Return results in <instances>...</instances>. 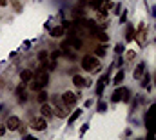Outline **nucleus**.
<instances>
[{"label": "nucleus", "mask_w": 156, "mask_h": 140, "mask_svg": "<svg viewBox=\"0 0 156 140\" xmlns=\"http://www.w3.org/2000/svg\"><path fill=\"white\" fill-rule=\"evenodd\" d=\"M49 84V73L47 69H44V68H38V69L33 73V80H31V89L33 91H40V89H44L45 86Z\"/></svg>", "instance_id": "f257e3e1"}, {"label": "nucleus", "mask_w": 156, "mask_h": 140, "mask_svg": "<svg viewBox=\"0 0 156 140\" xmlns=\"http://www.w3.org/2000/svg\"><path fill=\"white\" fill-rule=\"evenodd\" d=\"M51 102H53V109H55V115H56V116H60V118H66V116H67V105L64 104L62 97L53 95Z\"/></svg>", "instance_id": "f03ea898"}, {"label": "nucleus", "mask_w": 156, "mask_h": 140, "mask_svg": "<svg viewBox=\"0 0 156 140\" xmlns=\"http://www.w3.org/2000/svg\"><path fill=\"white\" fill-rule=\"evenodd\" d=\"M82 68H83L85 71H89V73H93V71H98L102 66H100V60H98L96 57L85 55V57L82 58Z\"/></svg>", "instance_id": "7ed1b4c3"}, {"label": "nucleus", "mask_w": 156, "mask_h": 140, "mask_svg": "<svg viewBox=\"0 0 156 140\" xmlns=\"http://www.w3.org/2000/svg\"><path fill=\"white\" fill-rule=\"evenodd\" d=\"M111 100H113V102H120V100L127 102V100H129V89H125V87L116 89V91L113 93V98H111Z\"/></svg>", "instance_id": "20e7f679"}, {"label": "nucleus", "mask_w": 156, "mask_h": 140, "mask_svg": "<svg viewBox=\"0 0 156 140\" xmlns=\"http://www.w3.org/2000/svg\"><path fill=\"white\" fill-rule=\"evenodd\" d=\"M45 127H47V120H45L44 116H37V118L31 120V129H35V131H44Z\"/></svg>", "instance_id": "39448f33"}, {"label": "nucleus", "mask_w": 156, "mask_h": 140, "mask_svg": "<svg viewBox=\"0 0 156 140\" xmlns=\"http://www.w3.org/2000/svg\"><path fill=\"white\" fill-rule=\"evenodd\" d=\"M22 126V122H20V118L18 116H9L7 120H5V127L9 129V131H18V127Z\"/></svg>", "instance_id": "423d86ee"}, {"label": "nucleus", "mask_w": 156, "mask_h": 140, "mask_svg": "<svg viewBox=\"0 0 156 140\" xmlns=\"http://www.w3.org/2000/svg\"><path fill=\"white\" fill-rule=\"evenodd\" d=\"M62 100H64V104L67 105V107H73V105L76 104L78 97H76V93H73V91H66L62 95Z\"/></svg>", "instance_id": "0eeeda50"}, {"label": "nucleus", "mask_w": 156, "mask_h": 140, "mask_svg": "<svg viewBox=\"0 0 156 140\" xmlns=\"http://www.w3.org/2000/svg\"><path fill=\"white\" fill-rule=\"evenodd\" d=\"M40 116H44L45 120H47V118L51 120V118L55 116V109H53V105H49L47 102H44L42 107H40Z\"/></svg>", "instance_id": "6e6552de"}, {"label": "nucleus", "mask_w": 156, "mask_h": 140, "mask_svg": "<svg viewBox=\"0 0 156 140\" xmlns=\"http://www.w3.org/2000/svg\"><path fill=\"white\" fill-rule=\"evenodd\" d=\"M109 84V75H104L100 80H98V84H96V95L98 97H102V93H104V87Z\"/></svg>", "instance_id": "1a4fd4ad"}, {"label": "nucleus", "mask_w": 156, "mask_h": 140, "mask_svg": "<svg viewBox=\"0 0 156 140\" xmlns=\"http://www.w3.org/2000/svg\"><path fill=\"white\" fill-rule=\"evenodd\" d=\"M20 80H22L24 84H29V82L33 80V71L31 69H22L20 71Z\"/></svg>", "instance_id": "9d476101"}, {"label": "nucleus", "mask_w": 156, "mask_h": 140, "mask_svg": "<svg viewBox=\"0 0 156 140\" xmlns=\"http://www.w3.org/2000/svg\"><path fill=\"white\" fill-rule=\"evenodd\" d=\"M133 40H138V44H144V42H145V26H144V24L140 26L138 33L134 35V38H133Z\"/></svg>", "instance_id": "9b49d317"}, {"label": "nucleus", "mask_w": 156, "mask_h": 140, "mask_svg": "<svg viewBox=\"0 0 156 140\" xmlns=\"http://www.w3.org/2000/svg\"><path fill=\"white\" fill-rule=\"evenodd\" d=\"M73 84H75L76 87H85V86H89V82H87L83 76H80V75H75V76H73Z\"/></svg>", "instance_id": "f8f14e48"}, {"label": "nucleus", "mask_w": 156, "mask_h": 140, "mask_svg": "<svg viewBox=\"0 0 156 140\" xmlns=\"http://www.w3.org/2000/svg\"><path fill=\"white\" fill-rule=\"evenodd\" d=\"M80 115H82V109H76V111H73V113L67 116V124H69V126H71V124H75V122L78 120V116H80Z\"/></svg>", "instance_id": "ddd939ff"}, {"label": "nucleus", "mask_w": 156, "mask_h": 140, "mask_svg": "<svg viewBox=\"0 0 156 140\" xmlns=\"http://www.w3.org/2000/svg\"><path fill=\"white\" fill-rule=\"evenodd\" d=\"M123 76H125V73H123V71H118L116 76L113 78V84H115V86H120V84L123 82Z\"/></svg>", "instance_id": "4468645a"}, {"label": "nucleus", "mask_w": 156, "mask_h": 140, "mask_svg": "<svg viewBox=\"0 0 156 140\" xmlns=\"http://www.w3.org/2000/svg\"><path fill=\"white\" fill-rule=\"evenodd\" d=\"M144 71H145V64L142 62V64H138V68L134 69V78H140V76L144 75Z\"/></svg>", "instance_id": "2eb2a0df"}, {"label": "nucleus", "mask_w": 156, "mask_h": 140, "mask_svg": "<svg viewBox=\"0 0 156 140\" xmlns=\"http://www.w3.org/2000/svg\"><path fill=\"white\" fill-rule=\"evenodd\" d=\"M62 35H64V28L62 26H56V28L51 29V36H62Z\"/></svg>", "instance_id": "dca6fc26"}, {"label": "nucleus", "mask_w": 156, "mask_h": 140, "mask_svg": "<svg viewBox=\"0 0 156 140\" xmlns=\"http://www.w3.org/2000/svg\"><path fill=\"white\" fill-rule=\"evenodd\" d=\"M38 60H40V64L47 62V60H49V53H47V51H40L38 53Z\"/></svg>", "instance_id": "f3484780"}, {"label": "nucleus", "mask_w": 156, "mask_h": 140, "mask_svg": "<svg viewBox=\"0 0 156 140\" xmlns=\"http://www.w3.org/2000/svg\"><path fill=\"white\" fill-rule=\"evenodd\" d=\"M133 31H134V28H133V26H127V35H125V40H127V42H131V40L134 38V33H133Z\"/></svg>", "instance_id": "a211bd4d"}, {"label": "nucleus", "mask_w": 156, "mask_h": 140, "mask_svg": "<svg viewBox=\"0 0 156 140\" xmlns=\"http://www.w3.org/2000/svg\"><path fill=\"white\" fill-rule=\"evenodd\" d=\"M37 98H38L40 102H42V104H44V102H45V100H47V93H45V91H42V89H40V93H38V97H37Z\"/></svg>", "instance_id": "6ab92c4d"}, {"label": "nucleus", "mask_w": 156, "mask_h": 140, "mask_svg": "<svg viewBox=\"0 0 156 140\" xmlns=\"http://www.w3.org/2000/svg\"><path fill=\"white\" fill-rule=\"evenodd\" d=\"M102 2H104V0H93V2H91V7H93V9H98V7L102 6Z\"/></svg>", "instance_id": "aec40b11"}, {"label": "nucleus", "mask_w": 156, "mask_h": 140, "mask_svg": "<svg viewBox=\"0 0 156 140\" xmlns=\"http://www.w3.org/2000/svg\"><path fill=\"white\" fill-rule=\"evenodd\" d=\"M96 55H98V57H105V47H104V46H100V47L96 49Z\"/></svg>", "instance_id": "412c9836"}, {"label": "nucleus", "mask_w": 156, "mask_h": 140, "mask_svg": "<svg viewBox=\"0 0 156 140\" xmlns=\"http://www.w3.org/2000/svg\"><path fill=\"white\" fill-rule=\"evenodd\" d=\"M105 109H107V104H105V102H100V104H98V111H100V113H104Z\"/></svg>", "instance_id": "4be33fe9"}, {"label": "nucleus", "mask_w": 156, "mask_h": 140, "mask_svg": "<svg viewBox=\"0 0 156 140\" xmlns=\"http://www.w3.org/2000/svg\"><path fill=\"white\" fill-rule=\"evenodd\" d=\"M125 58H127V60H133V58H134V51H133V49H129V51H127V55H125Z\"/></svg>", "instance_id": "5701e85b"}, {"label": "nucleus", "mask_w": 156, "mask_h": 140, "mask_svg": "<svg viewBox=\"0 0 156 140\" xmlns=\"http://www.w3.org/2000/svg\"><path fill=\"white\" fill-rule=\"evenodd\" d=\"M125 18H127V11H123V13H122V17H120V22H125Z\"/></svg>", "instance_id": "b1692460"}, {"label": "nucleus", "mask_w": 156, "mask_h": 140, "mask_svg": "<svg viewBox=\"0 0 156 140\" xmlns=\"http://www.w3.org/2000/svg\"><path fill=\"white\" fill-rule=\"evenodd\" d=\"M115 49H116V53H122V51H123V47H122V46H116Z\"/></svg>", "instance_id": "393cba45"}, {"label": "nucleus", "mask_w": 156, "mask_h": 140, "mask_svg": "<svg viewBox=\"0 0 156 140\" xmlns=\"http://www.w3.org/2000/svg\"><path fill=\"white\" fill-rule=\"evenodd\" d=\"M0 6H2V7H5V6H7V0H0Z\"/></svg>", "instance_id": "a878e982"}, {"label": "nucleus", "mask_w": 156, "mask_h": 140, "mask_svg": "<svg viewBox=\"0 0 156 140\" xmlns=\"http://www.w3.org/2000/svg\"><path fill=\"white\" fill-rule=\"evenodd\" d=\"M2 109H4V104H0V111H2Z\"/></svg>", "instance_id": "bb28decb"}]
</instances>
